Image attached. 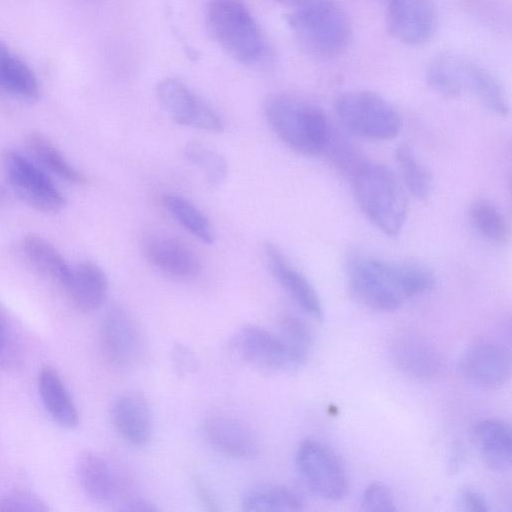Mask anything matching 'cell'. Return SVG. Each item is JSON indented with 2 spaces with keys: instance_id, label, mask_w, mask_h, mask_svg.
Segmentation results:
<instances>
[{
  "instance_id": "cell-32",
  "label": "cell",
  "mask_w": 512,
  "mask_h": 512,
  "mask_svg": "<svg viewBox=\"0 0 512 512\" xmlns=\"http://www.w3.org/2000/svg\"><path fill=\"white\" fill-rule=\"evenodd\" d=\"M280 337L293 357L303 365L312 346V334L309 327L294 315H285L280 322Z\"/></svg>"
},
{
  "instance_id": "cell-11",
  "label": "cell",
  "mask_w": 512,
  "mask_h": 512,
  "mask_svg": "<svg viewBox=\"0 0 512 512\" xmlns=\"http://www.w3.org/2000/svg\"><path fill=\"white\" fill-rule=\"evenodd\" d=\"M236 354L247 364L268 371H291L300 367L278 334L257 326L246 325L232 338Z\"/></svg>"
},
{
  "instance_id": "cell-4",
  "label": "cell",
  "mask_w": 512,
  "mask_h": 512,
  "mask_svg": "<svg viewBox=\"0 0 512 512\" xmlns=\"http://www.w3.org/2000/svg\"><path fill=\"white\" fill-rule=\"evenodd\" d=\"M288 26L300 46L319 59H333L349 47L351 22L336 0H312L295 8Z\"/></svg>"
},
{
  "instance_id": "cell-14",
  "label": "cell",
  "mask_w": 512,
  "mask_h": 512,
  "mask_svg": "<svg viewBox=\"0 0 512 512\" xmlns=\"http://www.w3.org/2000/svg\"><path fill=\"white\" fill-rule=\"evenodd\" d=\"M453 75L462 93L470 92L486 109L500 116L509 113L506 93L500 81L478 62L450 53Z\"/></svg>"
},
{
  "instance_id": "cell-1",
  "label": "cell",
  "mask_w": 512,
  "mask_h": 512,
  "mask_svg": "<svg viewBox=\"0 0 512 512\" xmlns=\"http://www.w3.org/2000/svg\"><path fill=\"white\" fill-rule=\"evenodd\" d=\"M347 277L353 295L380 312L397 310L406 299L430 290L435 275L418 262H390L362 254L347 260Z\"/></svg>"
},
{
  "instance_id": "cell-20",
  "label": "cell",
  "mask_w": 512,
  "mask_h": 512,
  "mask_svg": "<svg viewBox=\"0 0 512 512\" xmlns=\"http://www.w3.org/2000/svg\"><path fill=\"white\" fill-rule=\"evenodd\" d=\"M64 290L78 310L90 313L98 310L105 303L108 279L100 266L85 261L72 267Z\"/></svg>"
},
{
  "instance_id": "cell-40",
  "label": "cell",
  "mask_w": 512,
  "mask_h": 512,
  "mask_svg": "<svg viewBox=\"0 0 512 512\" xmlns=\"http://www.w3.org/2000/svg\"><path fill=\"white\" fill-rule=\"evenodd\" d=\"M275 1H277L278 3H280L282 5L292 7L295 9V8H298L312 0H275Z\"/></svg>"
},
{
  "instance_id": "cell-15",
  "label": "cell",
  "mask_w": 512,
  "mask_h": 512,
  "mask_svg": "<svg viewBox=\"0 0 512 512\" xmlns=\"http://www.w3.org/2000/svg\"><path fill=\"white\" fill-rule=\"evenodd\" d=\"M143 251L154 267L173 279L190 280L200 272L197 255L185 242L174 236L151 233L144 238Z\"/></svg>"
},
{
  "instance_id": "cell-8",
  "label": "cell",
  "mask_w": 512,
  "mask_h": 512,
  "mask_svg": "<svg viewBox=\"0 0 512 512\" xmlns=\"http://www.w3.org/2000/svg\"><path fill=\"white\" fill-rule=\"evenodd\" d=\"M100 345L106 360L122 370L135 367L145 349L138 322L122 306H113L104 314L100 326Z\"/></svg>"
},
{
  "instance_id": "cell-36",
  "label": "cell",
  "mask_w": 512,
  "mask_h": 512,
  "mask_svg": "<svg viewBox=\"0 0 512 512\" xmlns=\"http://www.w3.org/2000/svg\"><path fill=\"white\" fill-rule=\"evenodd\" d=\"M172 365L179 376H187L197 368V360L193 352L184 344H175L171 352Z\"/></svg>"
},
{
  "instance_id": "cell-33",
  "label": "cell",
  "mask_w": 512,
  "mask_h": 512,
  "mask_svg": "<svg viewBox=\"0 0 512 512\" xmlns=\"http://www.w3.org/2000/svg\"><path fill=\"white\" fill-rule=\"evenodd\" d=\"M323 154L329 157L340 171L350 177L366 161L355 146L334 127Z\"/></svg>"
},
{
  "instance_id": "cell-31",
  "label": "cell",
  "mask_w": 512,
  "mask_h": 512,
  "mask_svg": "<svg viewBox=\"0 0 512 512\" xmlns=\"http://www.w3.org/2000/svg\"><path fill=\"white\" fill-rule=\"evenodd\" d=\"M186 160L197 167L211 186L221 185L226 179L228 165L215 149L200 141H189L184 148Z\"/></svg>"
},
{
  "instance_id": "cell-25",
  "label": "cell",
  "mask_w": 512,
  "mask_h": 512,
  "mask_svg": "<svg viewBox=\"0 0 512 512\" xmlns=\"http://www.w3.org/2000/svg\"><path fill=\"white\" fill-rule=\"evenodd\" d=\"M20 250L27 262L39 274L57 283L62 288L65 287L70 278L72 267L45 238L32 233L27 234L21 239Z\"/></svg>"
},
{
  "instance_id": "cell-2",
  "label": "cell",
  "mask_w": 512,
  "mask_h": 512,
  "mask_svg": "<svg viewBox=\"0 0 512 512\" xmlns=\"http://www.w3.org/2000/svg\"><path fill=\"white\" fill-rule=\"evenodd\" d=\"M265 117L276 136L293 150L323 154L333 125L316 103L291 93H277L265 103Z\"/></svg>"
},
{
  "instance_id": "cell-27",
  "label": "cell",
  "mask_w": 512,
  "mask_h": 512,
  "mask_svg": "<svg viewBox=\"0 0 512 512\" xmlns=\"http://www.w3.org/2000/svg\"><path fill=\"white\" fill-rule=\"evenodd\" d=\"M244 511H300L301 497L292 489L282 485L261 484L248 489L242 496Z\"/></svg>"
},
{
  "instance_id": "cell-23",
  "label": "cell",
  "mask_w": 512,
  "mask_h": 512,
  "mask_svg": "<svg viewBox=\"0 0 512 512\" xmlns=\"http://www.w3.org/2000/svg\"><path fill=\"white\" fill-rule=\"evenodd\" d=\"M0 92L19 100L33 102L40 86L33 70L0 40Z\"/></svg>"
},
{
  "instance_id": "cell-3",
  "label": "cell",
  "mask_w": 512,
  "mask_h": 512,
  "mask_svg": "<svg viewBox=\"0 0 512 512\" xmlns=\"http://www.w3.org/2000/svg\"><path fill=\"white\" fill-rule=\"evenodd\" d=\"M355 199L384 234L398 236L407 216V200L397 176L385 165L365 161L351 176Z\"/></svg>"
},
{
  "instance_id": "cell-38",
  "label": "cell",
  "mask_w": 512,
  "mask_h": 512,
  "mask_svg": "<svg viewBox=\"0 0 512 512\" xmlns=\"http://www.w3.org/2000/svg\"><path fill=\"white\" fill-rule=\"evenodd\" d=\"M14 339L6 317L0 311V365H6L14 358Z\"/></svg>"
},
{
  "instance_id": "cell-12",
  "label": "cell",
  "mask_w": 512,
  "mask_h": 512,
  "mask_svg": "<svg viewBox=\"0 0 512 512\" xmlns=\"http://www.w3.org/2000/svg\"><path fill=\"white\" fill-rule=\"evenodd\" d=\"M436 25L435 0H387L386 27L396 41L409 46L425 44Z\"/></svg>"
},
{
  "instance_id": "cell-35",
  "label": "cell",
  "mask_w": 512,
  "mask_h": 512,
  "mask_svg": "<svg viewBox=\"0 0 512 512\" xmlns=\"http://www.w3.org/2000/svg\"><path fill=\"white\" fill-rule=\"evenodd\" d=\"M365 511H395V501L390 489L381 482L371 483L364 491L361 500Z\"/></svg>"
},
{
  "instance_id": "cell-17",
  "label": "cell",
  "mask_w": 512,
  "mask_h": 512,
  "mask_svg": "<svg viewBox=\"0 0 512 512\" xmlns=\"http://www.w3.org/2000/svg\"><path fill=\"white\" fill-rule=\"evenodd\" d=\"M203 429L209 444L225 456L250 459L258 453L255 433L237 418L222 413L212 414L205 419Z\"/></svg>"
},
{
  "instance_id": "cell-28",
  "label": "cell",
  "mask_w": 512,
  "mask_h": 512,
  "mask_svg": "<svg viewBox=\"0 0 512 512\" xmlns=\"http://www.w3.org/2000/svg\"><path fill=\"white\" fill-rule=\"evenodd\" d=\"M468 219L478 235L492 244H505L509 238L508 223L502 212L487 200L473 202Z\"/></svg>"
},
{
  "instance_id": "cell-5",
  "label": "cell",
  "mask_w": 512,
  "mask_h": 512,
  "mask_svg": "<svg viewBox=\"0 0 512 512\" xmlns=\"http://www.w3.org/2000/svg\"><path fill=\"white\" fill-rule=\"evenodd\" d=\"M205 21L212 39L235 61L253 64L263 56L265 41L241 0H210Z\"/></svg>"
},
{
  "instance_id": "cell-34",
  "label": "cell",
  "mask_w": 512,
  "mask_h": 512,
  "mask_svg": "<svg viewBox=\"0 0 512 512\" xmlns=\"http://www.w3.org/2000/svg\"><path fill=\"white\" fill-rule=\"evenodd\" d=\"M48 510L42 498L27 490H11L0 497V511L45 512Z\"/></svg>"
},
{
  "instance_id": "cell-29",
  "label": "cell",
  "mask_w": 512,
  "mask_h": 512,
  "mask_svg": "<svg viewBox=\"0 0 512 512\" xmlns=\"http://www.w3.org/2000/svg\"><path fill=\"white\" fill-rule=\"evenodd\" d=\"M163 205L184 229L205 244L214 242V233L208 218L193 203L176 194H166Z\"/></svg>"
},
{
  "instance_id": "cell-22",
  "label": "cell",
  "mask_w": 512,
  "mask_h": 512,
  "mask_svg": "<svg viewBox=\"0 0 512 512\" xmlns=\"http://www.w3.org/2000/svg\"><path fill=\"white\" fill-rule=\"evenodd\" d=\"M76 474L85 494L95 502L111 501L118 491V480L111 465L92 451L82 452L76 461Z\"/></svg>"
},
{
  "instance_id": "cell-6",
  "label": "cell",
  "mask_w": 512,
  "mask_h": 512,
  "mask_svg": "<svg viewBox=\"0 0 512 512\" xmlns=\"http://www.w3.org/2000/svg\"><path fill=\"white\" fill-rule=\"evenodd\" d=\"M336 115L343 127L355 136L383 141L398 136L402 119L393 105L369 90H351L337 97Z\"/></svg>"
},
{
  "instance_id": "cell-7",
  "label": "cell",
  "mask_w": 512,
  "mask_h": 512,
  "mask_svg": "<svg viewBox=\"0 0 512 512\" xmlns=\"http://www.w3.org/2000/svg\"><path fill=\"white\" fill-rule=\"evenodd\" d=\"M2 167L12 191L30 207L44 213H57L65 207V195L33 159L18 150L6 149Z\"/></svg>"
},
{
  "instance_id": "cell-26",
  "label": "cell",
  "mask_w": 512,
  "mask_h": 512,
  "mask_svg": "<svg viewBox=\"0 0 512 512\" xmlns=\"http://www.w3.org/2000/svg\"><path fill=\"white\" fill-rule=\"evenodd\" d=\"M26 144L33 160L46 172L71 184H84L87 179L64 154L41 132H30Z\"/></svg>"
},
{
  "instance_id": "cell-41",
  "label": "cell",
  "mask_w": 512,
  "mask_h": 512,
  "mask_svg": "<svg viewBox=\"0 0 512 512\" xmlns=\"http://www.w3.org/2000/svg\"><path fill=\"white\" fill-rule=\"evenodd\" d=\"M0 196H1V193H0Z\"/></svg>"
},
{
  "instance_id": "cell-10",
  "label": "cell",
  "mask_w": 512,
  "mask_h": 512,
  "mask_svg": "<svg viewBox=\"0 0 512 512\" xmlns=\"http://www.w3.org/2000/svg\"><path fill=\"white\" fill-rule=\"evenodd\" d=\"M156 97L165 112L178 124L221 132L224 124L218 114L182 81L168 77L158 82Z\"/></svg>"
},
{
  "instance_id": "cell-13",
  "label": "cell",
  "mask_w": 512,
  "mask_h": 512,
  "mask_svg": "<svg viewBox=\"0 0 512 512\" xmlns=\"http://www.w3.org/2000/svg\"><path fill=\"white\" fill-rule=\"evenodd\" d=\"M458 370L469 382L485 388L502 386L510 377L509 350L494 340H478L462 353Z\"/></svg>"
},
{
  "instance_id": "cell-18",
  "label": "cell",
  "mask_w": 512,
  "mask_h": 512,
  "mask_svg": "<svg viewBox=\"0 0 512 512\" xmlns=\"http://www.w3.org/2000/svg\"><path fill=\"white\" fill-rule=\"evenodd\" d=\"M268 267L295 303L309 316L321 320L323 308L317 291L307 277L294 267L273 243L264 245Z\"/></svg>"
},
{
  "instance_id": "cell-37",
  "label": "cell",
  "mask_w": 512,
  "mask_h": 512,
  "mask_svg": "<svg viewBox=\"0 0 512 512\" xmlns=\"http://www.w3.org/2000/svg\"><path fill=\"white\" fill-rule=\"evenodd\" d=\"M459 509L468 512H487L490 510L485 497L476 490L464 489L457 498Z\"/></svg>"
},
{
  "instance_id": "cell-9",
  "label": "cell",
  "mask_w": 512,
  "mask_h": 512,
  "mask_svg": "<svg viewBox=\"0 0 512 512\" xmlns=\"http://www.w3.org/2000/svg\"><path fill=\"white\" fill-rule=\"evenodd\" d=\"M296 468L306 486L326 500H340L348 491V480L340 462L321 443L303 441L296 452Z\"/></svg>"
},
{
  "instance_id": "cell-16",
  "label": "cell",
  "mask_w": 512,
  "mask_h": 512,
  "mask_svg": "<svg viewBox=\"0 0 512 512\" xmlns=\"http://www.w3.org/2000/svg\"><path fill=\"white\" fill-rule=\"evenodd\" d=\"M389 353L396 368L413 379H431L442 367L437 348L417 333L406 332L396 336L390 344Z\"/></svg>"
},
{
  "instance_id": "cell-24",
  "label": "cell",
  "mask_w": 512,
  "mask_h": 512,
  "mask_svg": "<svg viewBox=\"0 0 512 512\" xmlns=\"http://www.w3.org/2000/svg\"><path fill=\"white\" fill-rule=\"evenodd\" d=\"M475 438L480 454L487 466L497 472H504L511 465L512 437L508 423L490 418L479 422Z\"/></svg>"
},
{
  "instance_id": "cell-19",
  "label": "cell",
  "mask_w": 512,
  "mask_h": 512,
  "mask_svg": "<svg viewBox=\"0 0 512 512\" xmlns=\"http://www.w3.org/2000/svg\"><path fill=\"white\" fill-rule=\"evenodd\" d=\"M111 419L117 433L130 445L146 446L153 434V419L146 398L138 392L119 395L111 407Z\"/></svg>"
},
{
  "instance_id": "cell-39",
  "label": "cell",
  "mask_w": 512,
  "mask_h": 512,
  "mask_svg": "<svg viewBox=\"0 0 512 512\" xmlns=\"http://www.w3.org/2000/svg\"><path fill=\"white\" fill-rule=\"evenodd\" d=\"M120 510L128 512H150L156 511L157 507L146 499L131 498L121 504Z\"/></svg>"
},
{
  "instance_id": "cell-30",
  "label": "cell",
  "mask_w": 512,
  "mask_h": 512,
  "mask_svg": "<svg viewBox=\"0 0 512 512\" xmlns=\"http://www.w3.org/2000/svg\"><path fill=\"white\" fill-rule=\"evenodd\" d=\"M401 177L409 192L420 201H426L432 191V175L416 156L413 149L400 145L395 152Z\"/></svg>"
},
{
  "instance_id": "cell-21",
  "label": "cell",
  "mask_w": 512,
  "mask_h": 512,
  "mask_svg": "<svg viewBox=\"0 0 512 512\" xmlns=\"http://www.w3.org/2000/svg\"><path fill=\"white\" fill-rule=\"evenodd\" d=\"M37 385L41 402L52 420L63 428H75L79 413L59 373L51 367L41 369Z\"/></svg>"
}]
</instances>
